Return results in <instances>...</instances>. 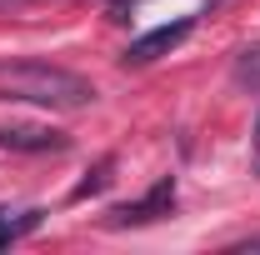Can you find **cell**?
Wrapping results in <instances>:
<instances>
[{"mask_svg":"<svg viewBox=\"0 0 260 255\" xmlns=\"http://www.w3.org/2000/svg\"><path fill=\"white\" fill-rule=\"evenodd\" d=\"M255 145H260V120H255Z\"/></svg>","mask_w":260,"mask_h":255,"instance_id":"8","label":"cell"},{"mask_svg":"<svg viewBox=\"0 0 260 255\" xmlns=\"http://www.w3.org/2000/svg\"><path fill=\"white\" fill-rule=\"evenodd\" d=\"M210 5H220V0H210Z\"/></svg>","mask_w":260,"mask_h":255,"instance_id":"10","label":"cell"},{"mask_svg":"<svg viewBox=\"0 0 260 255\" xmlns=\"http://www.w3.org/2000/svg\"><path fill=\"white\" fill-rule=\"evenodd\" d=\"M190 30H195V15H180V20H170V25H155V30L135 35L120 60H125V65H150V60H160V55H170Z\"/></svg>","mask_w":260,"mask_h":255,"instance_id":"2","label":"cell"},{"mask_svg":"<svg viewBox=\"0 0 260 255\" xmlns=\"http://www.w3.org/2000/svg\"><path fill=\"white\" fill-rule=\"evenodd\" d=\"M170 205H175V180L165 175V180L145 195V200H135V205H115V210H110V225H145V220H160V215H170Z\"/></svg>","mask_w":260,"mask_h":255,"instance_id":"3","label":"cell"},{"mask_svg":"<svg viewBox=\"0 0 260 255\" xmlns=\"http://www.w3.org/2000/svg\"><path fill=\"white\" fill-rule=\"evenodd\" d=\"M0 5H15V0H0Z\"/></svg>","mask_w":260,"mask_h":255,"instance_id":"9","label":"cell"},{"mask_svg":"<svg viewBox=\"0 0 260 255\" xmlns=\"http://www.w3.org/2000/svg\"><path fill=\"white\" fill-rule=\"evenodd\" d=\"M0 145H5V150H65L70 140H65L60 130H40V125H5V130H0Z\"/></svg>","mask_w":260,"mask_h":255,"instance_id":"4","label":"cell"},{"mask_svg":"<svg viewBox=\"0 0 260 255\" xmlns=\"http://www.w3.org/2000/svg\"><path fill=\"white\" fill-rule=\"evenodd\" d=\"M245 250H260V235H255V240H245Z\"/></svg>","mask_w":260,"mask_h":255,"instance_id":"7","label":"cell"},{"mask_svg":"<svg viewBox=\"0 0 260 255\" xmlns=\"http://www.w3.org/2000/svg\"><path fill=\"white\" fill-rule=\"evenodd\" d=\"M40 215H45V210H25L20 220H10V210H0V250H5L10 240H20L25 230H35V225H40Z\"/></svg>","mask_w":260,"mask_h":255,"instance_id":"5","label":"cell"},{"mask_svg":"<svg viewBox=\"0 0 260 255\" xmlns=\"http://www.w3.org/2000/svg\"><path fill=\"white\" fill-rule=\"evenodd\" d=\"M105 185H110V160H100V165H95V175H90V180H80V185H75V200H85V195H95V190H105Z\"/></svg>","mask_w":260,"mask_h":255,"instance_id":"6","label":"cell"},{"mask_svg":"<svg viewBox=\"0 0 260 255\" xmlns=\"http://www.w3.org/2000/svg\"><path fill=\"white\" fill-rule=\"evenodd\" d=\"M0 100H25L45 110H85L95 105V85L50 60H0Z\"/></svg>","mask_w":260,"mask_h":255,"instance_id":"1","label":"cell"}]
</instances>
